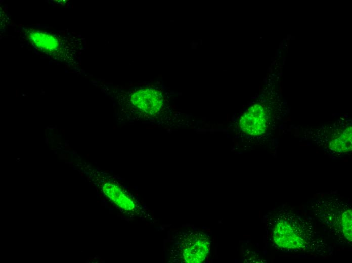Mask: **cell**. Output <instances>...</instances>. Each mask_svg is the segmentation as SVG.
I'll return each instance as SVG.
<instances>
[{
  "label": "cell",
  "instance_id": "obj_1",
  "mask_svg": "<svg viewBox=\"0 0 352 263\" xmlns=\"http://www.w3.org/2000/svg\"><path fill=\"white\" fill-rule=\"evenodd\" d=\"M270 241L278 250L291 253L323 254L327 244L314 223L292 210L280 209L268 220Z\"/></svg>",
  "mask_w": 352,
  "mask_h": 263
},
{
  "label": "cell",
  "instance_id": "obj_2",
  "mask_svg": "<svg viewBox=\"0 0 352 263\" xmlns=\"http://www.w3.org/2000/svg\"><path fill=\"white\" fill-rule=\"evenodd\" d=\"M311 211L326 230L339 242L351 244V209L339 197H323L313 203Z\"/></svg>",
  "mask_w": 352,
  "mask_h": 263
},
{
  "label": "cell",
  "instance_id": "obj_3",
  "mask_svg": "<svg viewBox=\"0 0 352 263\" xmlns=\"http://www.w3.org/2000/svg\"><path fill=\"white\" fill-rule=\"evenodd\" d=\"M322 139V146L335 156H344L351 150V123H335Z\"/></svg>",
  "mask_w": 352,
  "mask_h": 263
},
{
  "label": "cell",
  "instance_id": "obj_4",
  "mask_svg": "<svg viewBox=\"0 0 352 263\" xmlns=\"http://www.w3.org/2000/svg\"><path fill=\"white\" fill-rule=\"evenodd\" d=\"M272 118L266 107L255 105L241 117L239 125L241 130L249 136H259L265 133L272 124Z\"/></svg>",
  "mask_w": 352,
  "mask_h": 263
},
{
  "label": "cell",
  "instance_id": "obj_5",
  "mask_svg": "<svg viewBox=\"0 0 352 263\" xmlns=\"http://www.w3.org/2000/svg\"><path fill=\"white\" fill-rule=\"evenodd\" d=\"M181 245L182 247L179 249L180 253L186 262H200L203 261L209 253L210 240L203 232H191V236L185 239Z\"/></svg>",
  "mask_w": 352,
  "mask_h": 263
},
{
  "label": "cell",
  "instance_id": "obj_6",
  "mask_svg": "<svg viewBox=\"0 0 352 263\" xmlns=\"http://www.w3.org/2000/svg\"><path fill=\"white\" fill-rule=\"evenodd\" d=\"M162 97L156 90L146 89L135 93L131 97L134 105L150 113L159 110L162 105Z\"/></svg>",
  "mask_w": 352,
  "mask_h": 263
}]
</instances>
